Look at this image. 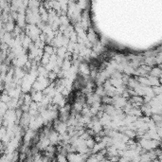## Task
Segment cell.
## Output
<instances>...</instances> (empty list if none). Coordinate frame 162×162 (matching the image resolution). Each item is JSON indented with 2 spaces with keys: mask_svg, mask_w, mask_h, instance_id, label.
I'll return each mask as SVG.
<instances>
[{
  "mask_svg": "<svg viewBox=\"0 0 162 162\" xmlns=\"http://www.w3.org/2000/svg\"><path fill=\"white\" fill-rule=\"evenodd\" d=\"M152 89H153V92H154V96L161 95V92H162V88H161V86H153Z\"/></svg>",
  "mask_w": 162,
  "mask_h": 162,
  "instance_id": "cell-15",
  "label": "cell"
},
{
  "mask_svg": "<svg viewBox=\"0 0 162 162\" xmlns=\"http://www.w3.org/2000/svg\"><path fill=\"white\" fill-rule=\"evenodd\" d=\"M47 138H48L50 145H57L59 143V134L56 132L55 130H49Z\"/></svg>",
  "mask_w": 162,
  "mask_h": 162,
  "instance_id": "cell-4",
  "label": "cell"
},
{
  "mask_svg": "<svg viewBox=\"0 0 162 162\" xmlns=\"http://www.w3.org/2000/svg\"><path fill=\"white\" fill-rule=\"evenodd\" d=\"M25 31V34L27 35V36H29L31 41L34 42L37 41L40 37V35L42 33L41 30L39 29V28L36 26V25H30V24H27L26 28L24 29Z\"/></svg>",
  "mask_w": 162,
  "mask_h": 162,
  "instance_id": "cell-1",
  "label": "cell"
},
{
  "mask_svg": "<svg viewBox=\"0 0 162 162\" xmlns=\"http://www.w3.org/2000/svg\"><path fill=\"white\" fill-rule=\"evenodd\" d=\"M95 144H96V142H95V140H94L93 138H88V139L86 140V146L88 148V149H90V150L94 147Z\"/></svg>",
  "mask_w": 162,
  "mask_h": 162,
  "instance_id": "cell-13",
  "label": "cell"
},
{
  "mask_svg": "<svg viewBox=\"0 0 162 162\" xmlns=\"http://www.w3.org/2000/svg\"><path fill=\"white\" fill-rule=\"evenodd\" d=\"M72 66V61L70 60H64L63 62V65L61 66V70L62 71H67Z\"/></svg>",
  "mask_w": 162,
  "mask_h": 162,
  "instance_id": "cell-9",
  "label": "cell"
},
{
  "mask_svg": "<svg viewBox=\"0 0 162 162\" xmlns=\"http://www.w3.org/2000/svg\"><path fill=\"white\" fill-rule=\"evenodd\" d=\"M28 61H29L28 54H25V55H22V56H19V57H17V58H15L11 62H12V65L15 67L23 68Z\"/></svg>",
  "mask_w": 162,
  "mask_h": 162,
  "instance_id": "cell-3",
  "label": "cell"
},
{
  "mask_svg": "<svg viewBox=\"0 0 162 162\" xmlns=\"http://www.w3.org/2000/svg\"><path fill=\"white\" fill-rule=\"evenodd\" d=\"M15 26L16 25L15 24V22H7V23H5V26L3 29L6 32L11 33V32H13V31H15Z\"/></svg>",
  "mask_w": 162,
  "mask_h": 162,
  "instance_id": "cell-8",
  "label": "cell"
},
{
  "mask_svg": "<svg viewBox=\"0 0 162 162\" xmlns=\"http://www.w3.org/2000/svg\"><path fill=\"white\" fill-rule=\"evenodd\" d=\"M17 18L15 20V22L17 23V27H19L20 29L24 30L27 26V21H26V13H19L17 12Z\"/></svg>",
  "mask_w": 162,
  "mask_h": 162,
  "instance_id": "cell-5",
  "label": "cell"
},
{
  "mask_svg": "<svg viewBox=\"0 0 162 162\" xmlns=\"http://www.w3.org/2000/svg\"><path fill=\"white\" fill-rule=\"evenodd\" d=\"M151 119L154 122V123H157V122H162V118H161V115H158V114H154L152 115L151 117Z\"/></svg>",
  "mask_w": 162,
  "mask_h": 162,
  "instance_id": "cell-14",
  "label": "cell"
},
{
  "mask_svg": "<svg viewBox=\"0 0 162 162\" xmlns=\"http://www.w3.org/2000/svg\"><path fill=\"white\" fill-rule=\"evenodd\" d=\"M2 153H3V151H2V150H0V156H1V154H2Z\"/></svg>",
  "mask_w": 162,
  "mask_h": 162,
  "instance_id": "cell-16",
  "label": "cell"
},
{
  "mask_svg": "<svg viewBox=\"0 0 162 162\" xmlns=\"http://www.w3.org/2000/svg\"><path fill=\"white\" fill-rule=\"evenodd\" d=\"M11 97L8 95V93L7 92H4L3 94H1L0 95V101H1V102H4V103H8V102H11Z\"/></svg>",
  "mask_w": 162,
  "mask_h": 162,
  "instance_id": "cell-12",
  "label": "cell"
},
{
  "mask_svg": "<svg viewBox=\"0 0 162 162\" xmlns=\"http://www.w3.org/2000/svg\"><path fill=\"white\" fill-rule=\"evenodd\" d=\"M54 129L59 135H64V134L67 133V125L66 122H61V121H55L54 122Z\"/></svg>",
  "mask_w": 162,
  "mask_h": 162,
  "instance_id": "cell-2",
  "label": "cell"
},
{
  "mask_svg": "<svg viewBox=\"0 0 162 162\" xmlns=\"http://www.w3.org/2000/svg\"><path fill=\"white\" fill-rule=\"evenodd\" d=\"M43 51L44 53H47L48 55H52V54H55L56 48H54L51 45H46L43 48Z\"/></svg>",
  "mask_w": 162,
  "mask_h": 162,
  "instance_id": "cell-10",
  "label": "cell"
},
{
  "mask_svg": "<svg viewBox=\"0 0 162 162\" xmlns=\"http://www.w3.org/2000/svg\"><path fill=\"white\" fill-rule=\"evenodd\" d=\"M49 57H50V55H48L47 53H43V55H42V57H41V60H40V65L43 66H47L49 62Z\"/></svg>",
  "mask_w": 162,
  "mask_h": 162,
  "instance_id": "cell-11",
  "label": "cell"
},
{
  "mask_svg": "<svg viewBox=\"0 0 162 162\" xmlns=\"http://www.w3.org/2000/svg\"><path fill=\"white\" fill-rule=\"evenodd\" d=\"M30 94L31 96L32 102H36V103H40L42 102V100H43V98H44V94H43V92H41V91H33V90H31V92Z\"/></svg>",
  "mask_w": 162,
  "mask_h": 162,
  "instance_id": "cell-6",
  "label": "cell"
},
{
  "mask_svg": "<svg viewBox=\"0 0 162 162\" xmlns=\"http://www.w3.org/2000/svg\"><path fill=\"white\" fill-rule=\"evenodd\" d=\"M161 75H162V71H161V68L160 66H153L151 67V70L149 72V76L152 77H156V78H161Z\"/></svg>",
  "mask_w": 162,
  "mask_h": 162,
  "instance_id": "cell-7",
  "label": "cell"
}]
</instances>
